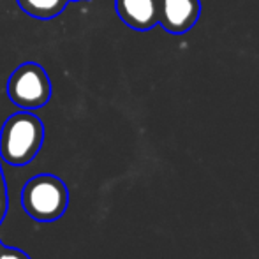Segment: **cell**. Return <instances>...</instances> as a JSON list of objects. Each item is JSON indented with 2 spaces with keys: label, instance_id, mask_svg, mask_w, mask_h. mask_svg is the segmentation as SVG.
<instances>
[{
  "label": "cell",
  "instance_id": "1",
  "mask_svg": "<svg viewBox=\"0 0 259 259\" xmlns=\"http://www.w3.org/2000/svg\"><path fill=\"white\" fill-rule=\"evenodd\" d=\"M45 141V125L32 111L11 115L0 129V159L9 166H27L37 157Z\"/></svg>",
  "mask_w": 259,
  "mask_h": 259
},
{
  "label": "cell",
  "instance_id": "2",
  "mask_svg": "<svg viewBox=\"0 0 259 259\" xmlns=\"http://www.w3.org/2000/svg\"><path fill=\"white\" fill-rule=\"evenodd\" d=\"M21 205L34 221L55 222L69 206V189L55 175H35L21 189Z\"/></svg>",
  "mask_w": 259,
  "mask_h": 259
},
{
  "label": "cell",
  "instance_id": "3",
  "mask_svg": "<svg viewBox=\"0 0 259 259\" xmlns=\"http://www.w3.org/2000/svg\"><path fill=\"white\" fill-rule=\"evenodd\" d=\"M7 96L18 108L39 109L52 99V81L42 65L25 62L13 71L7 79Z\"/></svg>",
  "mask_w": 259,
  "mask_h": 259
},
{
  "label": "cell",
  "instance_id": "4",
  "mask_svg": "<svg viewBox=\"0 0 259 259\" xmlns=\"http://www.w3.org/2000/svg\"><path fill=\"white\" fill-rule=\"evenodd\" d=\"M199 0H157V25L166 32L182 35L189 32L199 20Z\"/></svg>",
  "mask_w": 259,
  "mask_h": 259
},
{
  "label": "cell",
  "instance_id": "5",
  "mask_svg": "<svg viewBox=\"0 0 259 259\" xmlns=\"http://www.w3.org/2000/svg\"><path fill=\"white\" fill-rule=\"evenodd\" d=\"M120 20L138 32H148L157 25V0H115Z\"/></svg>",
  "mask_w": 259,
  "mask_h": 259
},
{
  "label": "cell",
  "instance_id": "6",
  "mask_svg": "<svg viewBox=\"0 0 259 259\" xmlns=\"http://www.w3.org/2000/svg\"><path fill=\"white\" fill-rule=\"evenodd\" d=\"M71 0H18V6L32 18L52 20L67 7Z\"/></svg>",
  "mask_w": 259,
  "mask_h": 259
},
{
  "label": "cell",
  "instance_id": "7",
  "mask_svg": "<svg viewBox=\"0 0 259 259\" xmlns=\"http://www.w3.org/2000/svg\"><path fill=\"white\" fill-rule=\"evenodd\" d=\"M7 208H9V198H7V185H6V178H4L2 166H0V224H2L4 219H6Z\"/></svg>",
  "mask_w": 259,
  "mask_h": 259
},
{
  "label": "cell",
  "instance_id": "8",
  "mask_svg": "<svg viewBox=\"0 0 259 259\" xmlns=\"http://www.w3.org/2000/svg\"><path fill=\"white\" fill-rule=\"evenodd\" d=\"M0 259H32V257L27 256V254H25L23 250L6 245V249H4L2 254H0Z\"/></svg>",
  "mask_w": 259,
  "mask_h": 259
},
{
  "label": "cell",
  "instance_id": "9",
  "mask_svg": "<svg viewBox=\"0 0 259 259\" xmlns=\"http://www.w3.org/2000/svg\"><path fill=\"white\" fill-rule=\"evenodd\" d=\"M4 249H6V245H4V243L0 242V254H2V250H4Z\"/></svg>",
  "mask_w": 259,
  "mask_h": 259
}]
</instances>
